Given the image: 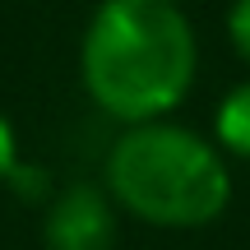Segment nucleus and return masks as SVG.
<instances>
[{
    "mask_svg": "<svg viewBox=\"0 0 250 250\" xmlns=\"http://www.w3.org/2000/svg\"><path fill=\"white\" fill-rule=\"evenodd\" d=\"M199 46L176 0H102L83 28L88 98L125 125H153L195 83Z\"/></svg>",
    "mask_w": 250,
    "mask_h": 250,
    "instance_id": "nucleus-1",
    "label": "nucleus"
},
{
    "mask_svg": "<svg viewBox=\"0 0 250 250\" xmlns=\"http://www.w3.org/2000/svg\"><path fill=\"white\" fill-rule=\"evenodd\" d=\"M107 195L153 227H208L232 199L223 153L195 130L130 125L107 153Z\"/></svg>",
    "mask_w": 250,
    "mask_h": 250,
    "instance_id": "nucleus-2",
    "label": "nucleus"
},
{
    "mask_svg": "<svg viewBox=\"0 0 250 250\" xmlns=\"http://www.w3.org/2000/svg\"><path fill=\"white\" fill-rule=\"evenodd\" d=\"M46 250H116V204L107 186H65L42 218Z\"/></svg>",
    "mask_w": 250,
    "mask_h": 250,
    "instance_id": "nucleus-3",
    "label": "nucleus"
},
{
    "mask_svg": "<svg viewBox=\"0 0 250 250\" xmlns=\"http://www.w3.org/2000/svg\"><path fill=\"white\" fill-rule=\"evenodd\" d=\"M213 134L227 153L236 158H250V79L236 83L223 102H218V116H213Z\"/></svg>",
    "mask_w": 250,
    "mask_h": 250,
    "instance_id": "nucleus-4",
    "label": "nucleus"
},
{
    "mask_svg": "<svg viewBox=\"0 0 250 250\" xmlns=\"http://www.w3.org/2000/svg\"><path fill=\"white\" fill-rule=\"evenodd\" d=\"M227 37H232L236 56L250 65V0H232V9H227Z\"/></svg>",
    "mask_w": 250,
    "mask_h": 250,
    "instance_id": "nucleus-5",
    "label": "nucleus"
},
{
    "mask_svg": "<svg viewBox=\"0 0 250 250\" xmlns=\"http://www.w3.org/2000/svg\"><path fill=\"white\" fill-rule=\"evenodd\" d=\"M9 186H14L23 199H42V195H46V171H37V167H23V162H19V167L9 171Z\"/></svg>",
    "mask_w": 250,
    "mask_h": 250,
    "instance_id": "nucleus-6",
    "label": "nucleus"
},
{
    "mask_svg": "<svg viewBox=\"0 0 250 250\" xmlns=\"http://www.w3.org/2000/svg\"><path fill=\"white\" fill-rule=\"evenodd\" d=\"M19 167V144H14V130L9 121L0 116V181H9V171Z\"/></svg>",
    "mask_w": 250,
    "mask_h": 250,
    "instance_id": "nucleus-7",
    "label": "nucleus"
}]
</instances>
